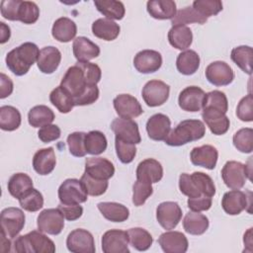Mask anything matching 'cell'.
Returning a JSON list of instances; mask_svg holds the SVG:
<instances>
[{"label": "cell", "mask_w": 253, "mask_h": 253, "mask_svg": "<svg viewBox=\"0 0 253 253\" xmlns=\"http://www.w3.org/2000/svg\"><path fill=\"white\" fill-rule=\"evenodd\" d=\"M56 164V157L52 147L42 148L38 150L33 157L34 170L40 175L50 174Z\"/></svg>", "instance_id": "cell-26"}, {"label": "cell", "mask_w": 253, "mask_h": 253, "mask_svg": "<svg viewBox=\"0 0 253 253\" xmlns=\"http://www.w3.org/2000/svg\"><path fill=\"white\" fill-rule=\"evenodd\" d=\"M200 66V56L192 49L182 51L176 59V67L183 75H192L196 73Z\"/></svg>", "instance_id": "cell-34"}, {"label": "cell", "mask_w": 253, "mask_h": 253, "mask_svg": "<svg viewBox=\"0 0 253 253\" xmlns=\"http://www.w3.org/2000/svg\"><path fill=\"white\" fill-rule=\"evenodd\" d=\"M88 194L81 182L78 179H66L58 188V199L64 205L82 204L87 201Z\"/></svg>", "instance_id": "cell-6"}, {"label": "cell", "mask_w": 253, "mask_h": 253, "mask_svg": "<svg viewBox=\"0 0 253 253\" xmlns=\"http://www.w3.org/2000/svg\"><path fill=\"white\" fill-rule=\"evenodd\" d=\"M208 81L214 86L229 85L234 79L232 68L224 61H213L210 63L205 71Z\"/></svg>", "instance_id": "cell-15"}, {"label": "cell", "mask_w": 253, "mask_h": 253, "mask_svg": "<svg viewBox=\"0 0 253 253\" xmlns=\"http://www.w3.org/2000/svg\"><path fill=\"white\" fill-rule=\"evenodd\" d=\"M207 21L208 19L200 15L193 7L187 6L176 12L175 16L171 19V24L172 26H186L192 23L203 25Z\"/></svg>", "instance_id": "cell-42"}, {"label": "cell", "mask_w": 253, "mask_h": 253, "mask_svg": "<svg viewBox=\"0 0 253 253\" xmlns=\"http://www.w3.org/2000/svg\"><path fill=\"white\" fill-rule=\"evenodd\" d=\"M66 246L73 253H95V242L91 232L83 228L72 230L66 238Z\"/></svg>", "instance_id": "cell-11"}, {"label": "cell", "mask_w": 253, "mask_h": 253, "mask_svg": "<svg viewBox=\"0 0 253 253\" xmlns=\"http://www.w3.org/2000/svg\"><path fill=\"white\" fill-rule=\"evenodd\" d=\"M11 36V30L10 27L7 26L5 23L0 22V42L5 43L9 41Z\"/></svg>", "instance_id": "cell-62"}, {"label": "cell", "mask_w": 253, "mask_h": 253, "mask_svg": "<svg viewBox=\"0 0 253 253\" xmlns=\"http://www.w3.org/2000/svg\"><path fill=\"white\" fill-rule=\"evenodd\" d=\"M60 134H61V130L59 126L51 124L41 127L40 130L38 131V136L40 140H42L44 143L58 139L60 137Z\"/></svg>", "instance_id": "cell-58"}, {"label": "cell", "mask_w": 253, "mask_h": 253, "mask_svg": "<svg viewBox=\"0 0 253 253\" xmlns=\"http://www.w3.org/2000/svg\"><path fill=\"white\" fill-rule=\"evenodd\" d=\"M158 243L165 253H185L189 247L186 235L173 230L162 233L158 238Z\"/></svg>", "instance_id": "cell-19"}, {"label": "cell", "mask_w": 253, "mask_h": 253, "mask_svg": "<svg viewBox=\"0 0 253 253\" xmlns=\"http://www.w3.org/2000/svg\"><path fill=\"white\" fill-rule=\"evenodd\" d=\"M205 18L217 15L222 10V2L219 0H196L192 6Z\"/></svg>", "instance_id": "cell-49"}, {"label": "cell", "mask_w": 253, "mask_h": 253, "mask_svg": "<svg viewBox=\"0 0 253 253\" xmlns=\"http://www.w3.org/2000/svg\"><path fill=\"white\" fill-rule=\"evenodd\" d=\"M156 218L164 229H174L182 218V210L176 202L160 203L156 208Z\"/></svg>", "instance_id": "cell-13"}, {"label": "cell", "mask_w": 253, "mask_h": 253, "mask_svg": "<svg viewBox=\"0 0 253 253\" xmlns=\"http://www.w3.org/2000/svg\"><path fill=\"white\" fill-rule=\"evenodd\" d=\"M114 108L120 118L133 119L142 113V107L138 100L129 94H120L113 100Z\"/></svg>", "instance_id": "cell-18"}, {"label": "cell", "mask_w": 253, "mask_h": 253, "mask_svg": "<svg viewBox=\"0 0 253 253\" xmlns=\"http://www.w3.org/2000/svg\"><path fill=\"white\" fill-rule=\"evenodd\" d=\"M102 215L113 222L126 221L129 216V210L123 204L115 202H101L97 205Z\"/></svg>", "instance_id": "cell-31"}, {"label": "cell", "mask_w": 253, "mask_h": 253, "mask_svg": "<svg viewBox=\"0 0 253 253\" xmlns=\"http://www.w3.org/2000/svg\"><path fill=\"white\" fill-rule=\"evenodd\" d=\"M50 103L62 114L71 112L74 107L72 97L61 87H55L49 94Z\"/></svg>", "instance_id": "cell-43"}, {"label": "cell", "mask_w": 253, "mask_h": 253, "mask_svg": "<svg viewBox=\"0 0 253 253\" xmlns=\"http://www.w3.org/2000/svg\"><path fill=\"white\" fill-rule=\"evenodd\" d=\"M171 130L170 119L164 114L151 116L146 123V131L150 139L156 141L165 140Z\"/></svg>", "instance_id": "cell-22"}, {"label": "cell", "mask_w": 253, "mask_h": 253, "mask_svg": "<svg viewBox=\"0 0 253 253\" xmlns=\"http://www.w3.org/2000/svg\"><path fill=\"white\" fill-rule=\"evenodd\" d=\"M40 17V9L35 2L32 1H21L19 12H18V21L31 25L35 24Z\"/></svg>", "instance_id": "cell-48"}, {"label": "cell", "mask_w": 253, "mask_h": 253, "mask_svg": "<svg viewBox=\"0 0 253 253\" xmlns=\"http://www.w3.org/2000/svg\"><path fill=\"white\" fill-rule=\"evenodd\" d=\"M148 14L156 20L172 19L176 12V3L172 0H150L146 3Z\"/></svg>", "instance_id": "cell-28"}, {"label": "cell", "mask_w": 253, "mask_h": 253, "mask_svg": "<svg viewBox=\"0 0 253 253\" xmlns=\"http://www.w3.org/2000/svg\"><path fill=\"white\" fill-rule=\"evenodd\" d=\"M206 93L198 86H189L183 89L178 97L179 107L186 112H199L203 110Z\"/></svg>", "instance_id": "cell-16"}, {"label": "cell", "mask_w": 253, "mask_h": 253, "mask_svg": "<svg viewBox=\"0 0 253 253\" xmlns=\"http://www.w3.org/2000/svg\"><path fill=\"white\" fill-rule=\"evenodd\" d=\"M169 43L180 50H186L193 42V33L187 26H172L168 32Z\"/></svg>", "instance_id": "cell-32"}, {"label": "cell", "mask_w": 253, "mask_h": 253, "mask_svg": "<svg viewBox=\"0 0 253 253\" xmlns=\"http://www.w3.org/2000/svg\"><path fill=\"white\" fill-rule=\"evenodd\" d=\"M14 85L13 81L10 77H8L6 74L1 73L0 74V98L5 99L6 97L10 96L13 92Z\"/></svg>", "instance_id": "cell-61"}, {"label": "cell", "mask_w": 253, "mask_h": 253, "mask_svg": "<svg viewBox=\"0 0 253 253\" xmlns=\"http://www.w3.org/2000/svg\"><path fill=\"white\" fill-rule=\"evenodd\" d=\"M85 132L75 131L67 136V145L69 152L75 157H84L86 155L85 150Z\"/></svg>", "instance_id": "cell-53"}, {"label": "cell", "mask_w": 253, "mask_h": 253, "mask_svg": "<svg viewBox=\"0 0 253 253\" xmlns=\"http://www.w3.org/2000/svg\"><path fill=\"white\" fill-rule=\"evenodd\" d=\"M61 61V53L54 46H45L41 49L37 61L38 68L44 74L53 73Z\"/></svg>", "instance_id": "cell-27"}, {"label": "cell", "mask_w": 253, "mask_h": 253, "mask_svg": "<svg viewBox=\"0 0 253 253\" xmlns=\"http://www.w3.org/2000/svg\"><path fill=\"white\" fill-rule=\"evenodd\" d=\"M85 172L99 180H109L115 174L114 164L103 157H89L85 161Z\"/></svg>", "instance_id": "cell-21"}, {"label": "cell", "mask_w": 253, "mask_h": 253, "mask_svg": "<svg viewBox=\"0 0 253 253\" xmlns=\"http://www.w3.org/2000/svg\"><path fill=\"white\" fill-rule=\"evenodd\" d=\"M134 68L143 74H149L157 71L162 65V56L160 52L153 49H143L137 52L133 58Z\"/></svg>", "instance_id": "cell-17"}, {"label": "cell", "mask_w": 253, "mask_h": 253, "mask_svg": "<svg viewBox=\"0 0 253 253\" xmlns=\"http://www.w3.org/2000/svg\"><path fill=\"white\" fill-rule=\"evenodd\" d=\"M217 158L218 151L214 146L211 144H205L202 146L194 147L190 154L192 164L204 167L209 170L214 169V167L216 166Z\"/></svg>", "instance_id": "cell-20"}, {"label": "cell", "mask_w": 253, "mask_h": 253, "mask_svg": "<svg viewBox=\"0 0 253 253\" xmlns=\"http://www.w3.org/2000/svg\"><path fill=\"white\" fill-rule=\"evenodd\" d=\"M136 179L150 184L159 182L163 177V167L156 159L147 158L138 163L135 171Z\"/></svg>", "instance_id": "cell-24"}, {"label": "cell", "mask_w": 253, "mask_h": 253, "mask_svg": "<svg viewBox=\"0 0 253 253\" xmlns=\"http://www.w3.org/2000/svg\"><path fill=\"white\" fill-rule=\"evenodd\" d=\"M11 239V238H10ZM6 234L1 231V240H0V251L1 252H9L11 250V241Z\"/></svg>", "instance_id": "cell-63"}, {"label": "cell", "mask_w": 253, "mask_h": 253, "mask_svg": "<svg viewBox=\"0 0 253 253\" xmlns=\"http://www.w3.org/2000/svg\"><path fill=\"white\" fill-rule=\"evenodd\" d=\"M203 109H214L226 114L228 110V101L226 95L218 90H213L207 93Z\"/></svg>", "instance_id": "cell-46"}, {"label": "cell", "mask_w": 253, "mask_h": 253, "mask_svg": "<svg viewBox=\"0 0 253 253\" xmlns=\"http://www.w3.org/2000/svg\"><path fill=\"white\" fill-rule=\"evenodd\" d=\"M251 171L248 170V165L239 161H227L221 169V178L226 187L235 190L241 189L245 182L250 178Z\"/></svg>", "instance_id": "cell-5"}, {"label": "cell", "mask_w": 253, "mask_h": 253, "mask_svg": "<svg viewBox=\"0 0 253 253\" xmlns=\"http://www.w3.org/2000/svg\"><path fill=\"white\" fill-rule=\"evenodd\" d=\"M209 218L200 212H188L183 219V227L185 231L192 235H202L209 228Z\"/></svg>", "instance_id": "cell-33"}, {"label": "cell", "mask_w": 253, "mask_h": 253, "mask_svg": "<svg viewBox=\"0 0 253 253\" xmlns=\"http://www.w3.org/2000/svg\"><path fill=\"white\" fill-rule=\"evenodd\" d=\"M252 47L249 45H239L231 50V60L246 74H252Z\"/></svg>", "instance_id": "cell-38"}, {"label": "cell", "mask_w": 253, "mask_h": 253, "mask_svg": "<svg viewBox=\"0 0 253 253\" xmlns=\"http://www.w3.org/2000/svg\"><path fill=\"white\" fill-rule=\"evenodd\" d=\"M198 191L208 197H213L215 195V186L212 179L206 173L194 172L190 174Z\"/></svg>", "instance_id": "cell-47"}, {"label": "cell", "mask_w": 253, "mask_h": 253, "mask_svg": "<svg viewBox=\"0 0 253 253\" xmlns=\"http://www.w3.org/2000/svg\"><path fill=\"white\" fill-rule=\"evenodd\" d=\"M233 145L242 153H251L253 150V129L244 127L237 130L233 135Z\"/></svg>", "instance_id": "cell-45"}, {"label": "cell", "mask_w": 253, "mask_h": 253, "mask_svg": "<svg viewBox=\"0 0 253 253\" xmlns=\"http://www.w3.org/2000/svg\"><path fill=\"white\" fill-rule=\"evenodd\" d=\"M153 188L150 183L137 180L132 186V203L135 207L144 205L146 200L152 195Z\"/></svg>", "instance_id": "cell-51"}, {"label": "cell", "mask_w": 253, "mask_h": 253, "mask_svg": "<svg viewBox=\"0 0 253 253\" xmlns=\"http://www.w3.org/2000/svg\"><path fill=\"white\" fill-rule=\"evenodd\" d=\"M251 192H242L239 189L226 192L221 200L223 211L229 215H237L248 207H251Z\"/></svg>", "instance_id": "cell-8"}, {"label": "cell", "mask_w": 253, "mask_h": 253, "mask_svg": "<svg viewBox=\"0 0 253 253\" xmlns=\"http://www.w3.org/2000/svg\"><path fill=\"white\" fill-rule=\"evenodd\" d=\"M55 116L53 111L44 105L33 107L28 114V122L33 127H42L53 122Z\"/></svg>", "instance_id": "cell-35"}, {"label": "cell", "mask_w": 253, "mask_h": 253, "mask_svg": "<svg viewBox=\"0 0 253 253\" xmlns=\"http://www.w3.org/2000/svg\"><path fill=\"white\" fill-rule=\"evenodd\" d=\"M85 150L91 155H99L103 153L108 146L105 134L100 130H91L85 134Z\"/></svg>", "instance_id": "cell-40"}, {"label": "cell", "mask_w": 253, "mask_h": 253, "mask_svg": "<svg viewBox=\"0 0 253 253\" xmlns=\"http://www.w3.org/2000/svg\"><path fill=\"white\" fill-rule=\"evenodd\" d=\"M8 191L15 199H20L26 192L33 188V180L26 173H16L8 181Z\"/></svg>", "instance_id": "cell-36"}, {"label": "cell", "mask_w": 253, "mask_h": 253, "mask_svg": "<svg viewBox=\"0 0 253 253\" xmlns=\"http://www.w3.org/2000/svg\"><path fill=\"white\" fill-rule=\"evenodd\" d=\"M121 28L119 24L107 18H100L93 22L92 33L98 39L111 42L116 40L120 35Z\"/></svg>", "instance_id": "cell-29"}, {"label": "cell", "mask_w": 253, "mask_h": 253, "mask_svg": "<svg viewBox=\"0 0 253 253\" xmlns=\"http://www.w3.org/2000/svg\"><path fill=\"white\" fill-rule=\"evenodd\" d=\"M206 134V126L200 120H185L170 130L165 138L169 146H181L189 142L199 140Z\"/></svg>", "instance_id": "cell-2"}, {"label": "cell", "mask_w": 253, "mask_h": 253, "mask_svg": "<svg viewBox=\"0 0 253 253\" xmlns=\"http://www.w3.org/2000/svg\"><path fill=\"white\" fill-rule=\"evenodd\" d=\"M77 34V26L71 19L61 17L55 20L52 25L51 35L60 42H68L72 41Z\"/></svg>", "instance_id": "cell-30"}, {"label": "cell", "mask_w": 253, "mask_h": 253, "mask_svg": "<svg viewBox=\"0 0 253 253\" xmlns=\"http://www.w3.org/2000/svg\"><path fill=\"white\" fill-rule=\"evenodd\" d=\"M170 87L161 80H150L142 88L141 96L148 107L163 105L169 98Z\"/></svg>", "instance_id": "cell-10"}, {"label": "cell", "mask_w": 253, "mask_h": 253, "mask_svg": "<svg viewBox=\"0 0 253 253\" xmlns=\"http://www.w3.org/2000/svg\"><path fill=\"white\" fill-rule=\"evenodd\" d=\"M126 232L128 235V242L134 249L138 251H146L152 245L153 238L146 229L141 227H132Z\"/></svg>", "instance_id": "cell-41"}, {"label": "cell", "mask_w": 253, "mask_h": 253, "mask_svg": "<svg viewBox=\"0 0 253 253\" xmlns=\"http://www.w3.org/2000/svg\"><path fill=\"white\" fill-rule=\"evenodd\" d=\"M253 98L251 94L243 97L236 108V116L242 122H252L253 121Z\"/></svg>", "instance_id": "cell-54"}, {"label": "cell", "mask_w": 253, "mask_h": 253, "mask_svg": "<svg viewBox=\"0 0 253 253\" xmlns=\"http://www.w3.org/2000/svg\"><path fill=\"white\" fill-rule=\"evenodd\" d=\"M25 213L18 208H6L1 211L0 222L1 231H3L7 237L15 238L22 231L25 225Z\"/></svg>", "instance_id": "cell-7"}, {"label": "cell", "mask_w": 253, "mask_h": 253, "mask_svg": "<svg viewBox=\"0 0 253 253\" xmlns=\"http://www.w3.org/2000/svg\"><path fill=\"white\" fill-rule=\"evenodd\" d=\"M111 129L115 132L116 138L132 144L140 143L141 137L138 125L131 119L117 118L111 124Z\"/></svg>", "instance_id": "cell-12"}, {"label": "cell", "mask_w": 253, "mask_h": 253, "mask_svg": "<svg viewBox=\"0 0 253 253\" xmlns=\"http://www.w3.org/2000/svg\"><path fill=\"white\" fill-rule=\"evenodd\" d=\"M99 98V88L97 85H90L85 92L79 96L78 98L74 99V106H87L95 103Z\"/></svg>", "instance_id": "cell-57"}, {"label": "cell", "mask_w": 253, "mask_h": 253, "mask_svg": "<svg viewBox=\"0 0 253 253\" xmlns=\"http://www.w3.org/2000/svg\"><path fill=\"white\" fill-rule=\"evenodd\" d=\"M40 51L36 43L31 42H24L7 53L6 65L16 76H23L38 61Z\"/></svg>", "instance_id": "cell-1"}, {"label": "cell", "mask_w": 253, "mask_h": 253, "mask_svg": "<svg viewBox=\"0 0 253 253\" xmlns=\"http://www.w3.org/2000/svg\"><path fill=\"white\" fill-rule=\"evenodd\" d=\"M251 232H252V228H249L247 230V232L244 233V238H243L244 244L249 247V251L252 250V237H251L252 235H251Z\"/></svg>", "instance_id": "cell-64"}, {"label": "cell", "mask_w": 253, "mask_h": 253, "mask_svg": "<svg viewBox=\"0 0 253 253\" xmlns=\"http://www.w3.org/2000/svg\"><path fill=\"white\" fill-rule=\"evenodd\" d=\"M188 208L192 211H204L211 209L212 201L211 197L208 196H200L197 198H189L188 199Z\"/></svg>", "instance_id": "cell-59"}, {"label": "cell", "mask_w": 253, "mask_h": 253, "mask_svg": "<svg viewBox=\"0 0 253 253\" xmlns=\"http://www.w3.org/2000/svg\"><path fill=\"white\" fill-rule=\"evenodd\" d=\"M94 5L101 14L110 20H122L126 14L125 6L121 1L96 0Z\"/></svg>", "instance_id": "cell-37"}, {"label": "cell", "mask_w": 253, "mask_h": 253, "mask_svg": "<svg viewBox=\"0 0 253 253\" xmlns=\"http://www.w3.org/2000/svg\"><path fill=\"white\" fill-rule=\"evenodd\" d=\"M14 250L18 253H53L55 245L42 231L33 230L16 238Z\"/></svg>", "instance_id": "cell-3"}, {"label": "cell", "mask_w": 253, "mask_h": 253, "mask_svg": "<svg viewBox=\"0 0 253 253\" xmlns=\"http://www.w3.org/2000/svg\"><path fill=\"white\" fill-rule=\"evenodd\" d=\"M115 147H116L117 156L122 163L128 164L132 162V160L136 155L135 144L126 142L115 137Z\"/></svg>", "instance_id": "cell-52"}, {"label": "cell", "mask_w": 253, "mask_h": 253, "mask_svg": "<svg viewBox=\"0 0 253 253\" xmlns=\"http://www.w3.org/2000/svg\"><path fill=\"white\" fill-rule=\"evenodd\" d=\"M37 225L43 233L57 235L64 227V216L58 209H45L38 215Z\"/></svg>", "instance_id": "cell-9"}, {"label": "cell", "mask_w": 253, "mask_h": 253, "mask_svg": "<svg viewBox=\"0 0 253 253\" xmlns=\"http://www.w3.org/2000/svg\"><path fill=\"white\" fill-rule=\"evenodd\" d=\"M73 54L78 62H88L100 54L98 44L85 37H78L73 41Z\"/></svg>", "instance_id": "cell-25"}, {"label": "cell", "mask_w": 253, "mask_h": 253, "mask_svg": "<svg viewBox=\"0 0 253 253\" xmlns=\"http://www.w3.org/2000/svg\"><path fill=\"white\" fill-rule=\"evenodd\" d=\"M90 85L92 84L89 83L84 71L77 63L66 70L60 82V86L73 100L81 96Z\"/></svg>", "instance_id": "cell-4"}, {"label": "cell", "mask_w": 253, "mask_h": 253, "mask_svg": "<svg viewBox=\"0 0 253 253\" xmlns=\"http://www.w3.org/2000/svg\"><path fill=\"white\" fill-rule=\"evenodd\" d=\"M102 250L104 253H129L128 235L121 229H111L102 236Z\"/></svg>", "instance_id": "cell-14"}, {"label": "cell", "mask_w": 253, "mask_h": 253, "mask_svg": "<svg viewBox=\"0 0 253 253\" xmlns=\"http://www.w3.org/2000/svg\"><path fill=\"white\" fill-rule=\"evenodd\" d=\"M202 118L210 130L215 135H222L229 128L230 122L228 117L218 110L203 109Z\"/></svg>", "instance_id": "cell-23"}, {"label": "cell", "mask_w": 253, "mask_h": 253, "mask_svg": "<svg viewBox=\"0 0 253 253\" xmlns=\"http://www.w3.org/2000/svg\"><path fill=\"white\" fill-rule=\"evenodd\" d=\"M22 0H2L0 3L1 15L9 21H18V12Z\"/></svg>", "instance_id": "cell-56"}, {"label": "cell", "mask_w": 253, "mask_h": 253, "mask_svg": "<svg viewBox=\"0 0 253 253\" xmlns=\"http://www.w3.org/2000/svg\"><path fill=\"white\" fill-rule=\"evenodd\" d=\"M22 122L18 109L13 106H2L0 108V127L6 131L17 129Z\"/></svg>", "instance_id": "cell-39"}, {"label": "cell", "mask_w": 253, "mask_h": 253, "mask_svg": "<svg viewBox=\"0 0 253 253\" xmlns=\"http://www.w3.org/2000/svg\"><path fill=\"white\" fill-rule=\"evenodd\" d=\"M81 182L83 183L87 194L93 197H98L101 196L103 194H105V192L108 189L109 183L108 180H99V179H95L93 177H91L90 175H88L86 172H84V174L81 176Z\"/></svg>", "instance_id": "cell-50"}, {"label": "cell", "mask_w": 253, "mask_h": 253, "mask_svg": "<svg viewBox=\"0 0 253 253\" xmlns=\"http://www.w3.org/2000/svg\"><path fill=\"white\" fill-rule=\"evenodd\" d=\"M57 209L61 211L62 215L64 216L65 219L69 221H73L81 217L83 213V208L80 206V204L76 205H64V204H59Z\"/></svg>", "instance_id": "cell-60"}, {"label": "cell", "mask_w": 253, "mask_h": 253, "mask_svg": "<svg viewBox=\"0 0 253 253\" xmlns=\"http://www.w3.org/2000/svg\"><path fill=\"white\" fill-rule=\"evenodd\" d=\"M179 189L181 193L189 198H197L202 195L198 189L196 188L190 174L188 173H182L179 177Z\"/></svg>", "instance_id": "cell-55"}, {"label": "cell", "mask_w": 253, "mask_h": 253, "mask_svg": "<svg viewBox=\"0 0 253 253\" xmlns=\"http://www.w3.org/2000/svg\"><path fill=\"white\" fill-rule=\"evenodd\" d=\"M19 204L27 211H38L43 207V197L39 190L32 188L19 199Z\"/></svg>", "instance_id": "cell-44"}]
</instances>
